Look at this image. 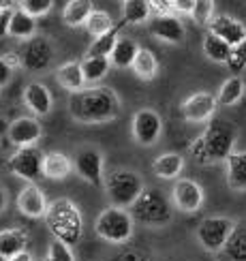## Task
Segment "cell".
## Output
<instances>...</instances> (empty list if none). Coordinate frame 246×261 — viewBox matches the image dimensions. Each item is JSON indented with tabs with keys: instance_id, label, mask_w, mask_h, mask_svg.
<instances>
[{
	"instance_id": "cell-1",
	"label": "cell",
	"mask_w": 246,
	"mask_h": 261,
	"mask_svg": "<svg viewBox=\"0 0 246 261\" xmlns=\"http://www.w3.org/2000/svg\"><path fill=\"white\" fill-rule=\"evenodd\" d=\"M69 114L81 124H103L120 116V99L107 86H92L69 96Z\"/></svg>"
},
{
	"instance_id": "cell-2",
	"label": "cell",
	"mask_w": 246,
	"mask_h": 261,
	"mask_svg": "<svg viewBox=\"0 0 246 261\" xmlns=\"http://www.w3.org/2000/svg\"><path fill=\"white\" fill-rule=\"evenodd\" d=\"M235 128L229 122L223 120H212L208 128L190 144V154L197 159L201 165L208 163H221L227 161V156L233 152L235 144Z\"/></svg>"
},
{
	"instance_id": "cell-3",
	"label": "cell",
	"mask_w": 246,
	"mask_h": 261,
	"mask_svg": "<svg viewBox=\"0 0 246 261\" xmlns=\"http://www.w3.org/2000/svg\"><path fill=\"white\" fill-rule=\"evenodd\" d=\"M45 223L49 227L53 240H58L67 246H73L81 240V233H84L81 212L77 205L67 197L53 199L49 203L47 214H45Z\"/></svg>"
},
{
	"instance_id": "cell-4",
	"label": "cell",
	"mask_w": 246,
	"mask_h": 261,
	"mask_svg": "<svg viewBox=\"0 0 246 261\" xmlns=\"http://www.w3.org/2000/svg\"><path fill=\"white\" fill-rule=\"evenodd\" d=\"M133 221L148 225V227H163L171 221L174 210L167 197L156 189H144V193L135 199V203L128 208Z\"/></svg>"
},
{
	"instance_id": "cell-5",
	"label": "cell",
	"mask_w": 246,
	"mask_h": 261,
	"mask_svg": "<svg viewBox=\"0 0 246 261\" xmlns=\"http://www.w3.org/2000/svg\"><path fill=\"white\" fill-rule=\"evenodd\" d=\"M133 216L124 208H116L110 205L105 208L94 223V231L101 240L110 242V244H124L126 240H131L133 236Z\"/></svg>"
},
{
	"instance_id": "cell-6",
	"label": "cell",
	"mask_w": 246,
	"mask_h": 261,
	"mask_svg": "<svg viewBox=\"0 0 246 261\" xmlns=\"http://www.w3.org/2000/svg\"><path fill=\"white\" fill-rule=\"evenodd\" d=\"M105 191L110 195L116 208H131L135 199L144 193V180L131 169H114L110 176H105Z\"/></svg>"
},
{
	"instance_id": "cell-7",
	"label": "cell",
	"mask_w": 246,
	"mask_h": 261,
	"mask_svg": "<svg viewBox=\"0 0 246 261\" xmlns=\"http://www.w3.org/2000/svg\"><path fill=\"white\" fill-rule=\"evenodd\" d=\"M238 221L227 219V216H208L197 227V240L210 253H218L227 244L229 236Z\"/></svg>"
},
{
	"instance_id": "cell-8",
	"label": "cell",
	"mask_w": 246,
	"mask_h": 261,
	"mask_svg": "<svg viewBox=\"0 0 246 261\" xmlns=\"http://www.w3.org/2000/svg\"><path fill=\"white\" fill-rule=\"evenodd\" d=\"M53 60V47L45 37H32L28 41H24V45L19 49L17 62L21 69L26 71H45Z\"/></svg>"
},
{
	"instance_id": "cell-9",
	"label": "cell",
	"mask_w": 246,
	"mask_h": 261,
	"mask_svg": "<svg viewBox=\"0 0 246 261\" xmlns=\"http://www.w3.org/2000/svg\"><path fill=\"white\" fill-rule=\"evenodd\" d=\"M43 156L45 154L37 146L17 148L9 159V169L28 184H35V180L43 178Z\"/></svg>"
},
{
	"instance_id": "cell-10",
	"label": "cell",
	"mask_w": 246,
	"mask_h": 261,
	"mask_svg": "<svg viewBox=\"0 0 246 261\" xmlns=\"http://www.w3.org/2000/svg\"><path fill=\"white\" fill-rule=\"evenodd\" d=\"M73 169L77 171V176L84 178L92 187H101L105 182L103 176V154L96 148H84L75 154Z\"/></svg>"
},
{
	"instance_id": "cell-11",
	"label": "cell",
	"mask_w": 246,
	"mask_h": 261,
	"mask_svg": "<svg viewBox=\"0 0 246 261\" xmlns=\"http://www.w3.org/2000/svg\"><path fill=\"white\" fill-rule=\"evenodd\" d=\"M163 133V118L154 110H139L133 116V137L139 146H152Z\"/></svg>"
},
{
	"instance_id": "cell-12",
	"label": "cell",
	"mask_w": 246,
	"mask_h": 261,
	"mask_svg": "<svg viewBox=\"0 0 246 261\" xmlns=\"http://www.w3.org/2000/svg\"><path fill=\"white\" fill-rule=\"evenodd\" d=\"M216 96L210 94V92H197L188 96V99L180 105V114L186 122H208L212 120L214 112H216Z\"/></svg>"
},
{
	"instance_id": "cell-13",
	"label": "cell",
	"mask_w": 246,
	"mask_h": 261,
	"mask_svg": "<svg viewBox=\"0 0 246 261\" xmlns=\"http://www.w3.org/2000/svg\"><path fill=\"white\" fill-rule=\"evenodd\" d=\"M171 199H174L176 208L182 212H197L203 203V189L195 180L188 178H178L171 187Z\"/></svg>"
},
{
	"instance_id": "cell-14",
	"label": "cell",
	"mask_w": 246,
	"mask_h": 261,
	"mask_svg": "<svg viewBox=\"0 0 246 261\" xmlns=\"http://www.w3.org/2000/svg\"><path fill=\"white\" fill-rule=\"evenodd\" d=\"M148 32L158 41H167V43H182L186 37L184 24L180 21L176 15H152L148 19Z\"/></svg>"
},
{
	"instance_id": "cell-15",
	"label": "cell",
	"mask_w": 246,
	"mask_h": 261,
	"mask_svg": "<svg viewBox=\"0 0 246 261\" xmlns=\"http://www.w3.org/2000/svg\"><path fill=\"white\" fill-rule=\"evenodd\" d=\"M210 35L218 37L233 49L242 41H246V26L240 19H235L227 13H221V15H214V19L210 21Z\"/></svg>"
},
{
	"instance_id": "cell-16",
	"label": "cell",
	"mask_w": 246,
	"mask_h": 261,
	"mask_svg": "<svg viewBox=\"0 0 246 261\" xmlns=\"http://www.w3.org/2000/svg\"><path fill=\"white\" fill-rule=\"evenodd\" d=\"M41 135H43V126L37 118H32V116L15 118V120L9 124V141L17 148L35 146L41 139Z\"/></svg>"
},
{
	"instance_id": "cell-17",
	"label": "cell",
	"mask_w": 246,
	"mask_h": 261,
	"mask_svg": "<svg viewBox=\"0 0 246 261\" xmlns=\"http://www.w3.org/2000/svg\"><path fill=\"white\" fill-rule=\"evenodd\" d=\"M49 203L37 184H26L17 195V210L28 219H45Z\"/></svg>"
},
{
	"instance_id": "cell-18",
	"label": "cell",
	"mask_w": 246,
	"mask_h": 261,
	"mask_svg": "<svg viewBox=\"0 0 246 261\" xmlns=\"http://www.w3.org/2000/svg\"><path fill=\"white\" fill-rule=\"evenodd\" d=\"M24 103L35 116H47L51 112L53 99H51V92L47 90V86L32 82L24 88Z\"/></svg>"
},
{
	"instance_id": "cell-19",
	"label": "cell",
	"mask_w": 246,
	"mask_h": 261,
	"mask_svg": "<svg viewBox=\"0 0 246 261\" xmlns=\"http://www.w3.org/2000/svg\"><path fill=\"white\" fill-rule=\"evenodd\" d=\"M73 171V161L62 152H47L43 156V178L64 180Z\"/></svg>"
},
{
	"instance_id": "cell-20",
	"label": "cell",
	"mask_w": 246,
	"mask_h": 261,
	"mask_svg": "<svg viewBox=\"0 0 246 261\" xmlns=\"http://www.w3.org/2000/svg\"><path fill=\"white\" fill-rule=\"evenodd\" d=\"M28 246V233L24 229H3L0 231V255L5 259H11L19 253H24Z\"/></svg>"
},
{
	"instance_id": "cell-21",
	"label": "cell",
	"mask_w": 246,
	"mask_h": 261,
	"mask_svg": "<svg viewBox=\"0 0 246 261\" xmlns=\"http://www.w3.org/2000/svg\"><path fill=\"white\" fill-rule=\"evenodd\" d=\"M227 165V184L233 191H246V150L231 152L225 161Z\"/></svg>"
},
{
	"instance_id": "cell-22",
	"label": "cell",
	"mask_w": 246,
	"mask_h": 261,
	"mask_svg": "<svg viewBox=\"0 0 246 261\" xmlns=\"http://www.w3.org/2000/svg\"><path fill=\"white\" fill-rule=\"evenodd\" d=\"M182 169H184V159L176 154V152H165V154L156 156L152 163L154 176L163 178V180H178Z\"/></svg>"
},
{
	"instance_id": "cell-23",
	"label": "cell",
	"mask_w": 246,
	"mask_h": 261,
	"mask_svg": "<svg viewBox=\"0 0 246 261\" xmlns=\"http://www.w3.org/2000/svg\"><path fill=\"white\" fill-rule=\"evenodd\" d=\"M56 82L64 90H69L71 94L84 90L86 80H84V73H81V62H64L62 67H58Z\"/></svg>"
},
{
	"instance_id": "cell-24",
	"label": "cell",
	"mask_w": 246,
	"mask_h": 261,
	"mask_svg": "<svg viewBox=\"0 0 246 261\" xmlns=\"http://www.w3.org/2000/svg\"><path fill=\"white\" fill-rule=\"evenodd\" d=\"M92 11H94V5L90 0H71V3H67L62 9V21L71 28L86 26V21H88Z\"/></svg>"
},
{
	"instance_id": "cell-25",
	"label": "cell",
	"mask_w": 246,
	"mask_h": 261,
	"mask_svg": "<svg viewBox=\"0 0 246 261\" xmlns=\"http://www.w3.org/2000/svg\"><path fill=\"white\" fill-rule=\"evenodd\" d=\"M35 32H37V19L30 17L26 11H21L19 7L13 9V15H11V24H9V37L28 41V39L35 37Z\"/></svg>"
},
{
	"instance_id": "cell-26",
	"label": "cell",
	"mask_w": 246,
	"mask_h": 261,
	"mask_svg": "<svg viewBox=\"0 0 246 261\" xmlns=\"http://www.w3.org/2000/svg\"><path fill=\"white\" fill-rule=\"evenodd\" d=\"M139 49H142V47H139L133 39L120 37V39H118V43H116L114 51L110 54L112 67H116V69H128V67H133V60H135Z\"/></svg>"
},
{
	"instance_id": "cell-27",
	"label": "cell",
	"mask_w": 246,
	"mask_h": 261,
	"mask_svg": "<svg viewBox=\"0 0 246 261\" xmlns=\"http://www.w3.org/2000/svg\"><path fill=\"white\" fill-rule=\"evenodd\" d=\"M223 251L229 261H246V223H235Z\"/></svg>"
},
{
	"instance_id": "cell-28",
	"label": "cell",
	"mask_w": 246,
	"mask_h": 261,
	"mask_svg": "<svg viewBox=\"0 0 246 261\" xmlns=\"http://www.w3.org/2000/svg\"><path fill=\"white\" fill-rule=\"evenodd\" d=\"M122 26H124V21H120V24H118V26H114L110 32H107V35H103V37H99V39H94V41L90 43L88 54H86V56L110 58V54L114 51V47H116L118 39H120V30H122Z\"/></svg>"
},
{
	"instance_id": "cell-29",
	"label": "cell",
	"mask_w": 246,
	"mask_h": 261,
	"mask_svg": "<svg viewBox=\"0 0 246 261\" xmlns=\"http://www.w3.org/2000/svg\"><path fill=\"white\" fill-rule=\"evenodd\" d=\"M112 62L110 58H96V56H86L81 60V73L86 84H99L107 73H110Z\"/></svg>"
},
{
	"instance_id": "cell-30",
	"label": "cell",
	"mask_w": 246,
	"mask_h": 261,
	"mask_svg": "<svg viewBox=\"0 0 246 261\" xmlns=\"http://www.w3.org/2000/svg\"><path fill=\"white\" fill-rule=\"evenodd\" d=\"M244 90H246L244 82L238 77V75H233V77H229L227 82L221 86V90L216 94V103L221 107H231V105H235L244 96Z\"/></svg>"
},
{
	"instance_id": "cell-31",
	"label": "cell",
	"mask_w": 246,
	"mask_h": 261,
	"mask_svg": "<svg viewBox=\"0 0 246 261\" xmlns=\"http://www.w3.org/2000/svg\"><path fill=\"white\" fill-rule=\"evenodd\" d=\"M152 11H150L148 0H126L122 3V21L124 24H144L150 19Z\"/></svg>"
},
{
	"instance_id": "cell-32",
	"label": "cell",
	"mask_w": 246,
	"mask_h": 261,
	"mask_svg": "<svg viewBox=\"0 0 246 261\" xmlns=\"http://www.w3.org/2000/svg\"><path fill=\"white\" fill-rule=\"evenodd\" d=\"M133 71H135V75L139 80H152L154 75H156V71H158V62H156V56L150 49H139L137 51V56H135V60H133V67H131Z\"/></svg>"
},
{
	"instance_id": "cell-33",
	"label": "cell",
	"mask_w": 246,
	"mask_h": 261,
	"mask_svg": "<svg viewBox=\"0 0 246 261\" xmlns=\"http://www.w3.org/2000/svg\"><path fill=\"white\" fill-rule=\"evenodd\" d=\"M203 54H206V58L212 60V62L227 64L229 56H231V47L225 41H221L218 37H214L208 32L206 39H203Z\"/></svg>"
},
{
	"instance_id": "cell-34",
	"label": "cell",
	"mask_w": 246,
	"mask_h": 261,
	"mask_svg": "<svg viewBox=\"0 0 246 261\" xmlns=\"http://www.w3.org/2000/svg\"><path fill=\"white\" fill-rule=\"evenodd\" d=\"M112 28H114L112 15L107 13V11H101V9H94L90 13V17H88V21H86V30H88L94 39L107 35Z\"/></svg>"
},
{
	"instance_id": "cell-35",
	"label": "cell",
	"mask_w": 246,
	"mask_h": 261,
	"mask_svg": "<svg viewBox=\"0 0 246 261\" xmlns=\"http://www.w3.org/2000/svg\"><path fill=\"white\" fill-rule=\"evenodd\" d=\"M190 17L199 26H210V21L214 19V3L212 0H195Z\"/></svg>"
},
{
	"instance_id": "cell-36",
	"label": "cell",
	"mask_w": 246,
	"mask_h": 261,
	"mask_svg": "<svg viewBox=\"0 0 246 261\" xmlns=\"http://www.w3.org/2000/svg\"><path fill=\"white\" fill-rule=\"evenodd\" d=\"M17 5H19L21 11H26V13L30 17H35V19L49 13L51 7H53L51 0H21V3H17Z\"/></svg>"
},
{
	"instance_id": "cell-37",
	"label": "cell",
	"mask_w": 246,
	"mask_h": 261,
	"mask_svg": "<svg viewBox=\"0 0 246 261\" xmlns=\"http://www.w3.org/2000/svg\"><path fill=\"white\" fill-rule=\"evenodd\" d=\"M47 261H75V255L71 251V246L67 244H62L58 240H53L47 248Z\"/></svg>"
},
{
	"instance_id": "cell-38",
	"label": "cell",
	"mask_w": 246,
	"mask_h": 261,
	"mask_svg": "<svg viewBox=\"0 0 246 261\" xmlns=\"http://www.w3.org/2000/svg\"><path fill=\"white\" fill-rule=\"evenodd\" d=\"M227 67L231 69V73H242V69H246V41H242L238 47L231 49Z\"/></svg>"
},
{
	"instance_id": "cell-39",
	"label": "cell",
	"mask_w": 246,
	"mask_h": 261,
	"mask_svg": "<svg viewBox=\"0 0 246 261\" xmlns=\"http://www.w3.org/2000/svg\"><path fill=\"white\" fill-rule=\"evenodd\" d=\"M17 58H7V56H0V88L9 86V82L13 80V71L17 67Z\"/></svg>"
},
{
	"instance_id": "cell-40",
	"label": "cell",
	"mask_w": 246,
	"mask_h": 261,
	"mask_svg": "<svg viewBox=\"0 0 246 261\" xmlns=\"http://www.w3.org/2000/svg\"><path fill=\"white\" fill-rule=\"evenodd\" d=\"M150 11L154 15H167L171 13V0H150Z\"/></svg>"
},
{
	"instance_id": "cell-41",
	"label": "cell",
	"mask_w": 246,
	"mask_h": 261,
	"mask_svg": "<svg viewBox=\"0 0 246 261\" xmlns=\"http://www.w3.org/2000/svg\"><path fill=\"white\" fill-rule=\"evenodd\" d=\"M193 7H195V0H171V11H178V13H188Z\"/></svg>"
},
{
	"instance_id": "cell-42",
	"label": "cell",
	"mask_w": 246,
	"mask_h": 261,
	"mask_svg": "<svg viewBox=\"0 0 246 261\" xmlns=\"http://www.w3.org/2000/svg\"><path fill=\"white\" fill-rule=\"evenodd\" d=\"M11 15H13V9L3 11L0 13V39L9 35V24H11Z\"/></svg>"
},
{
	"instance_id": "cell-43",
	"label": "cell",
	"mask_w": 246,
	"mask_h": 261,
	"mask_svg": "<svg viewBox=\"0 0 246 261\" xmlns=\"http://www.w3.org/2000/svg\"><path fill=\"white\" fill-rule=\"evenodd\" d=\"M7 261H35V257H32L28 251H24V253H19V255L11 257V259H7Z\"/></svg>"
},
{
	"instance_id": "cell-44",
	"label": "cell",
	"mask_w": 246,
	"mask_h": 261,
	"mask_svg": "<svg viewBox=\"0 0 246 261\" xmlns=\"http://www.w3.org/2000/svg\"><path fill=\"white\" fill-rule=\"evenodd\" d=\"M7 208V193H5V189L0 187V212H3Z\"/></svg>"
},
{
	"instance_id": "cell-45",
	"label": "cell",
	"mask_w": 246,
	"mask_h": 261,
	"mask_svg": "<svg viewBox=\"0 0 246 261\" xmlns=\"http://www.w3.org/2000/svg\"><path fill=\"white\" fill-rule=\"evenodd\" d=\"M0 261H7V259H5V257H3V255H0Z\"/></svg>"
},
{
	"instance_id": "cell-46",
	"label": "cell",
	"mask_w": 246,
	"mask_h": 261,
	"mask_svg": "<svg viewBox=\"0 0 246 261\" xmlns=\"http://www.w3.org/2000/svg\"><path fill=\"white\" fill-rule=\"evenodd\" d=\"M35 261H47V259H35Z\"/></svg>"
},
{
	"instance_id": "cell-47",
	"label": "cell",
	"mask_w": 246,
	"mask_h": 261,
	"mask_svg": "<svg viewBox=\"0 0 246 261\" xmlns=\"http://www.w3.org/2000/svg\"><path fill=\"white\" fill-rule=\"evenodd\" d=\"M0 13H3V9H0Z\"/></svg>"
}]
</instances>
